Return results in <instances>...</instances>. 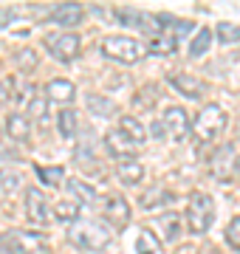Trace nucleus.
I'll return each mask as SVG.
<instances>
[{
  "mask_svg": "<svg viewBox=\"0 0 240 254\" xmlns=\"http://www.w3.org/2000/svg\"><path fill=\"white\" fill-rule=\"evenodd\" d=\"M85 108L91 110L93 116H99V119H111L116 116V105H113L108 96H102V93H91L88 99H85Z\"/></svg>",
  "mask_w": 240,
  "mask_h": 254,
  "instance_id": "4be33fe9",
  "label": "nucleus"
},
{
  "mask_svg": "<svg viewBox=\"0 0 240 254\" xmlns=\"http://www.w3.org/2000/svg\"><path fill=\"white\" fill-rule=\"evenodd\" d=\"M0 254H26L20 246V235L9 232V235H0Z\"/></svg>",
  "mask_w": 240,
  "mask_h": 254,
  "instance_id": "7c9ffc66",
  "label": "nucleus"
},
{
  "mask_svg": "<svg viewBox=\"0 0 240 254\" xmlns=\"http://www.w3.org/2000/svg\"><path fill=\"white\" fill-rule=\"evenodd\" d=\"M85 17V9L79 6V3H60L54 11H51V23L54 26H79Z\"/></svg>",
  "mask_w": 240,
  "mask_h": 254,
  "instance_id": "ddd939ff",
  "label": "nucleus"
},
{
  "mask_svg": "<svg viewBox=\"0 0 240 254\" xmlns=\"http://www.w3.org/2000/svg\"><path fill=\"white\" fill-rule=\"evenodd\" d=\"M195 28V23L192 20H173V28H170V34L176 37V40H181L184 34H189Z\"/></svg>",
  "mask_w": 240,
  "mask_h": 254,
  "instance_id": "72a5a7b5",
  "label": "nucleus"
},
{
  "mask_svg": "<svg viewBox=\"0 0 240 254\" xmlns=\"http://www.w3.org/2000/svg\"><path fill=\"white\" fill-rule=\"evenodd\" d=\"M136 252L139 254H158L161 252V243H158V237L150 229H141L139 232V237H136Z\"/></svg>",
  "mask_w": 240,
  "mask_h": 254,
  "instance_id": "a878e982",
  "label": "nucleus"
},
{
  "mask_svg": "<svg viewBox=\"0 0 240 254\" xmlns=\"http://www.w3.org/2000/svg\"><path fill=\"white\" fill-rule=\"evenodd\" d=\"M178 48V40L170 31H158V34L150 37V43L144 46V54H156V57H167V54H173Z\"/></svg>",
  "mask_w": 240,
  "mask_h": 254,
  "instance_id": "a211bd4d",
  "label": "nucleus"
},
{
  "mask_svg": "<svg viewBox=\"0 0 240 254\" xmlns=\"http://www.w3.org/2000/svg\"><path fill=\"white\" fill-rule=\"evenodd\" d=\"M20 184H23V175L20 173H14V170H0V187L6 192L20 190Z\"/></svg>",
  "mask_w": 240,
  "mask_h": 254,
  "instance_id": "2f4dec72",
  "label": "nucleus"
},
{
  "mask_svg": "<svg viewBox=\"0 0 240 254\" xmlns=\"http://www.w3.org/2000/svg\"><path fill=\"white\" fill-rule=\"evenodd\" d=\"M26 218L31 220L34 226H46L48 220H51V206H48V200L43 198L40 190L26 192Z\"/></svg>",
  "mask_w": 240,
  "mask_h": 254,
  "instance_id": "1a4fd4ad",
  "label": "nucleus"
},
{
  "mask_svg": "<svg viewBox=\"0 0 240 254\" xmlns=\"http://www.w3.org/2000/svg\"><path fill=\"white\" fill-rule=\"evenodd\" d=\"M28 119H37V122H46L48 119V99L43 93H34V99L28 102Z\"/></svg>",
  "mask_w": 240,
  "mask_h": 254,
  "instance_id": "c85d7f7f",
  "label": "nucleus"
},
{
  "mask_svg": "<svg viewBox=\"0 0 240 254\" xmlns=\"http://www.w3.org/2000/svg\"><path fill=\"white\" fill-rule=\"evenodd\" d=\"M6 133L11 141L17 144H28L31 141V119L26 113H9L6 116Z\"/></svg>",
  "mask_w": 240,
  "mask_h": 254,
  "instance_id": "f8f14e48",
  "label": "nucleus"
},
{
  "mask_svg": "<svg viewBox=\"0 0 240 254\" xmlns=\"http://www.w3.org/2000/svg\"><path fill=\"white\" fill-rule=\"evenodd\" d=\"M68 237H71L74 246H79V249H85V252H93V254L105 252V249L113 243V232L105 226V223H96V220L76 223V226L68 232Z\"/></svg>",
  "mask_w": 240,
  "mask_h": 254,
  "instance_id": "f257e3e1",
  "label": "nucleus"
},
{
  "mask_svg": "<svg viewBox=\"0 0 240 254\" xmlns=\"http://www.w3.org/2000/svg\"><path fill=\"white\" fill-rule=\"evenodd\" d=\"M167 82H170L181 96H186V99H201L203 91H206V85H203L198 76H192V73H170Z\"/></svg>",
  "mask_w": 240,
  "mask_h": 254,
  "instance_id": "9d476101",
  "label": "nucleus"
},
{
  "mask_svg": "<svg viewBox=\"0 0 240 254\" xmlns=\"http://www.w3.org/2000/svg\"><path fill=\"white\" fill-rule=\"evenodd\" d=\"M232 155H235V147L232 144H223L218 153L212 155V175L218 178V181H226L229 178V170H232Z\"/></svg>",
  "mask_w": 240,
  "mask_h": 254,
  "instance_id": "6ab92c4d",
  "label": "nucleus"
},
{
  "mask_svg": "<svg viewBox=\"0 0 240 254\" xmlns=\"http://www.w3.org/2000/svg\"><path fill=\"white\" fill-rule=\"evenodd\" d=\"M54 215L62 223H76L79 220V203H76L74 198H62V200H57V206H54Z\"/></svg>",
  "mask_w": 240,
  "mask_h": 254,
  "instance_id": "5701e85b",
  "label": "nucleus"
},
{
  "mask_svg": "<svg viewBox=\"0 0 240 254\" xmlns=\"http://www.w3.org/2000/svg\"><path fill=\"white\" fill-rule=\"evenodd\" d=\"M116 20L121 26H130L136 31H144V34H158V14H150V11H141V9H133V6H121L116 9Z\"/></svg>",
  "mask_w": 240,
  "mask_h": 254,
  "instance_id": "423d86ee",
  "label": "nucleus"
},
{
  "mask_svg": "<svg viewBox=\"0 0 240 254\" xmlns=\"http://www.w3.org/2000/svg\"><path fill=\"white\" fill-rule=\"evenodd\" d=\"M105 147H108V153L116 155L119 161H124V158H133V150H136V147L127 141V136L119 130V127L105 133Z\"/></svg>",
  "mask_w": 240,
  "mask_h": 254,
  "instance_id": "4468645a",
  "label": "nucleus"
},
{
  "mask_svg": "<svg viewBox=\"0 0 240 254\" xmlns=\"http://www.w3.org/2000/svg\"><path fill=\"white\" fill-rule=\"evenodd\" d=\"M119 130L127 136V141H130L133 147H144V144H147V133H144V127L139 125V119L121 116V119H119Z\"/></svg>",
  "mask_w": 240,
  "mask_h": 254,
  "instance_id": "aec40b11",
  "label": "nucleus"
},
{
  "mask_svg": "<svg viewBox=\"0 0 240 254\" xmlns=\"http://www.w3.org/2000/svg\"><path fill=\"white\" fill-rule=\"evenodd\" d=\"M68 192L74 195V200H82V203H93L96 200V190H93L91 184L79 181V178H68Z\"/></svg>",
  "mask_w": 240,
  "mask_h": 254,
  "instance_id": "b1692460",
  "label": "nucleus"
},
{
  "mask_svg": "<svg viewBox=\"0 0 240 254\" xmlns=\"http://www.w3.org/2000/svg\"><path fill=\"white\" fill-rule=\"evenodd\" d=\"M76 96V85L71 79H62V76H57V79H48L46 85V99L48 102H57V105H71Z\"/></svg>",
  "mask_w": 240,
  "mask_h": 254,
  "instance_id": "9b49d317",
  "label": "nucleus"
},
{
  "mask_svg": "<svg viewBox=\"0 0 240 254\" xmlns=\"http://www.w3.org/2000/svg\"><path fill=\"white\" fill-rule=\"evenodd\" d=\"M209 48H212V31H209V28H201V34H195V40L189 43V57L198 60V57H203Z\"/></svg>",
  "mask_w": 240,
  "mask_h": 254,
  "instance_id": "bb28decb",
  "label": "nucleus"
},
{
  "mask_svg": "<svg viewBox=\"0 0 240 254\" xmlns=\"http://www.w3.org/2000/svg\"><path fill=\"white\" fill-rule=\"evenodd\" d=\"M158 122H161L164 136L170 138V141H184V138L189 136V130H192V125H189V113H186L184 108H167L164 116L158 119Z\"/></svg>",
  "mask_w": 240,
  "mask_h": 254,
  "instance_id": "6e6552de",
  "label": "nucleus"
},
{
  "mask_svg": "<svg viewBox=\"0 0 240 254\" xmlns=\"http://www.w3.org/2000/svg\"><path fill=\"white\" fill-rule=\"evenodd\" d=\"M150 133H153V138H164V127H161V122H153Z\"/></svg>",
  "mask_w": 240,
  "mask_h": 254,
  "instance_id": "c9c22d12",
  "label": "nucleus"
},
{
  "mask_svg": "<svg viewBox=\"0 0 240 254\" xmlns=\"http://www.w3.org/2000/svg\"><path fill=\"white\" fill-rule=\"evenodd\" d=\"M102 54L108 60H116V63H124V65H133L139 63L144 57V46H141L136 37H127V34H111L102 40Z\"/></svg>",
  "mask_w": 240,
  "mask_h": 254,
  "instance_id": "20e7f679",
  "label": "nucleus"
},
{
  "mask_svg": "<svg viewBox=\"0 0 240 254\" xmlns=\"http://www.w3.org/2000/svg\"><path fill=\"white\" fill-rule=\"evenodd\" d=\"M218 40H221L223 46H232V43H240V26L235 23H218Z\"/></svg>",
  "mask_w": 240,
  "mask_h": 254,
  "instance_id": "c756f323",
  "label": "nucleus"
},
{
  "mask_svg": "<svg viewBox=\"0 0 240 254\" xmlns=\"http://www.w3.org/2000/svg\"><path fill=\"white\" fill-rule=\"evenodd\" d=\"M46 48L57 63H74L82 54V40L74 31H60V34L46 37Z\"/></svg>",
  "mask_w": 240,
  "mask_h": 254,
  "instance_id": "39448f33",
  "label": "nucleus"
},
{
  "mask_svg": "<svg viewBox=\"0 0 240 254\" xmlns=\"http://www.w3.org/2000/svg\"><path fill=\"white\" fill-rule=\"evenodd\" d=\"M235 175H238V178H240V155H238V158H235Z\"/></svg>",
  "mask_w": 240,
  "mask_h": 254,
  "instance_id": "4c0bfd02",
  "label": "nucleus"
},
{
  "mask_svg": "<svg viewBox=\"0 0 240 254\" xmlns=\"http://www.w3.org/2000/svg\"><path fill=\"white\" fill-rule=\"evenodd\" d=\"M23 60H26V68L31 71V68H34V54H31V51H23Z\"/></svg>",
  "mask_w": 240,
  "mask_h": 254,
  "instance_id": "e433bc0d",
  "label": "nucleus"
},
{
  "mask_svg": "<svg viewBox=\"0 0 240 254\" xmlns=\"http://www.w3.org/2000/svg\"><path fill=\"white\" fill-rule=\"evenodd\" d=\"M189 125H192L198 141H215L218 136H223V130L229 125V113H226L221 105L209 102V105H203L201 113H198Z\"/></svg>",
  "mask_w": 240,
  "mask_h": 254,
  "instance_id": "f03ea898",
  "label": "nucleus"
},
{
  "mask_svg": "<svg viewBox=\"0 0 240 254\" xmlns=\"http://www.w3.org/2000/svg\"><path fill=\"white\" fill-rule=\"evenodd\" d=\"M34 173L46 187H60L65 181V167H43V164H34Z\"/></svg>",
  "mask_w": 240,
  "mask_h": 254,
  "instance_id": "393cba45",
  "label": "nucleus"
},
{
  "mask_svg": "<svg viewBox=\"0 0 240 254\" xmlns=\"http://www.w3.org/2000/svg\"><path fill=\"white\" fill-rule=\"evenodd\" d=\"M176 200V195L170 190H164L161 184H156V187H150V190L141 192V198H139V206L144 209V212H150V209H156V206H170Z\"/></svg>",
  "mask_w": 240,
  "mask_h": 254,
  "instance_id": "2eb2a0df",
  "label": "nucleus"
},
{
  "mask_svg": "<svg viewBox=\"0 0 240 254\" xmlns=\"http://www.w3.org/2000/svg\"><path fill=\"white\" fill-rule=\"evenodd\" d=\"M57 130H60L62 138H74L76 130H79V116H76V110H71V108L60 110V113H57Z\"/></svg>",
  "mask_w": 240,
  "mask_h": 254,
  "instance_id": "412c9836",
  "label": "nucleus"
},
{
  "mask_svg": "<svg viewBox=\"0 0 240 254\" xmlns=\"http://www.w3.org/2000/svg\"><path fill=\"white\" fill-rule=\"evenodd\" d=\"M215 223V200L206 192H192L186 206V229L192 235H206Z\"/></svg>",
  "mask_w": 240,
  "mask_h": 254,
  "instance_id": "7ed1b4c3",
  "label": "nucleus"
},
{
  "mask_svg": "<svg viewBox=\"0 0 240 254\" xmlns=\"http://www.w3.org/2000/svg\"><path fill=\"white\" fill-rule=\"evenodd\" d=\"M102 215L113 229H127L130 226V203L121 198L119 192H111L102 198Z\"/></svg>",
  "mask_w": 240,
  "mask_h": 254,
  "instance_id": "0eeeda50",
  "label": "nucleus"
},
{
  "mask_svg": "<svg viewBox=\"0 0 240 254\" xmlns=\"http://www.w3.org/2000/svg\"><path fill=\"white\" fill-rule=\"evenodd\" d=\"M156 229L161 232V240L178 243V237H181V232H184V220L178 218L176 212H167V215H161V218L156 220Z\"/></svg>",
  "mask_w": 240,
  "mask_h": 254,
  "instance_id": "dca6fc26",
  "label": "nucleus"
},
{
  "mask_svg": "<svg viewBox=\"0 0 240 254\" xmlns=\"http://www.w3.org/2000/svg\"><path fill=\"white\" fill-rule=\"evenodd\" d=\"M14 17H17V9H0V28H6Z\"/></svg>",
  "mask_w": 240,
  "mask_h": 254,
  "instance_id": "f704fd0d",
  "label": "nucleus"
},
{
  "mask_svg": "<svg viewBox=\"0 0 240 254\" xmlns=\"http://www.w3.org/2000/svg\"><path fill=\"white\" fill-rule=\"evenodd\" d=\"M74 161L79 164L82 170H88V167H93V164H96V153H93V144H91V141H79V144H76Z\"/></svg>",
  "mask_w": 240,
  "mask_h": 254,
  "instance_id": "cd10ccee",
  "label": "nucleus"
},
{
  "mask_svg": "<svg viewBox=\"0 0 240 254\" xmlns=\"http://www.w3.org/2000/svg\"><path fill=\"white\" fill-rule=\"evenodd\" d=\"M226 243H229L232 249H240V215L232 218V223L226 226Z\"/></svg>",
  "mask_w": 240,
  "mask_h": 254,
  "instance_id": "473e14b6",
  "label": "nucleus"
},
{
  "mask_svg": "<svg viewBox=\"0 0 240 254\" xmlns=\"http://www.w3.org/2000/svg\"><path fill=\"white\" fill-rule=\"evenodd\" d=\"M116 178H119L124 187L141 184V178H144V164L136 161V158H124V161L116 164Z\"/></svg>",
  "mask_w": 240,
  "mask_h": 254,
  "instance_id": "f3484780",
  "label": "nucleus"
}]
</instances>
